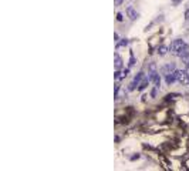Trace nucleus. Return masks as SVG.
<instances>
[{
    "label": "nucleus",
    "instance_id": "f257e3e1",
    "mask_svg": "<svg viewBox=\"0 0 189 171\" xmlns=\"http://www.w3.org/2000/svg\"><path fill=\"white\" fill-rule=\"evenodd\" d=\"M189 70H178L176 71V81H179L181 84H188L189 83Z\"/></svg>",
    "mask_w": 189,
    "mask_h": 171
},
{
    "label": "nucleus",
    "instance_id": "f03ea898",
    "mask_svg": "<svg viewBox=\"0 0 189 171\" xmlns=\"http://www.w3.org/2000/svg\"><path fill=\"white\" fill-rule=\"evenodd\" d=\"M184 44H185V42H184V40H181V39H176V40H173V42L171 43L169 51H171V53H175V54H176L178 50H179V49H181V47L184 46Z\"/></svg>",
    "mask_w": 189,
    "mask_h": 171
},
{
    "label": "nucleus",
    "instance_id": "7ed1b4c3",
    "mask_svg": "<svg viewBox=\"0 0 189 171\" xmlns=\"http://www.w3.org/2000/svg\"><path fill=\"white\" fill-rule=\"evenodd\" d=\"M175 70V63H166L165 66H162L161 67V74H164V76H166V74H169V73H172V71Z\"/></svg>",
    "mask_w": 189,
    "mask_h": 171
},
{
    "label": "nucleus",
    "instance_id": "20e7f679",
    "mask_svg": "<svg viewBox=\"0 0 189 171\" xmlns=\"http://www.w3.org/2000/svg\"><path fill=\"white\" fill-rule=\"evenodd\" d=\"M176 56H178V57H181V58H186L189 56V46L186 44V43L181 47V49H179V50H178Z\"/></svg>",
    "mask_w": 189,
    "mask_h": 171
},
{
    "label": "nucleus",
    "instance_id": "39448f33",
    "mask_svg": "<svg viewBox=\"0 0 189 171\" xmlns=\"http://www.w3.org/2000/svg\"><path fill=\"white\" fill-rule=\"evenodd\" d=\"M127 16L129 17L131 20H136L140 14H138V13L135 12V9L132 7V6H128V7H127Z\"/></svg>",
    "mask_w": 189,
    "mask_h": 171
},
{
    "label": "nucleus",
    "instance_id": "423d86ee",
    "mask_svg": "<svg viewBox=\"0 0 189 171\" xmlns=\"http://www.w3.org/2000/svg\"><path fill=\"white\" fill-rule=\"evenodd\" d=\"M176 80V71H172V73H169V74L165 76V81H166V84L168 86H171V84H173V81Z\"/></svg>",
    "mask_w": 189,
    "mask_h": 171
},
{
    "label": "nucleus",
    "instance_id": "0eeeda50",
    "mask_svg": "<svg viewBox=\"0 0 189 171\" xmlns=\"http://www.w3.org/2000/svg\"><path fill=\"white\" fill-rule=\"evenodd\" d=\"M149 81H151V80H149L148 77H144V80L141 81V84H140V87H138V90H140V91H142L144 88H147V86L149 84Z\"/></svg>",
    "mask_w": 189,
    "mask_h": 171
},
{
    "label": "nucleus",
    "instance_id": "6e6552de",
    "mask_svg": "<svg viewBox=\"0 0 189 171\" xmlns=\"http://www.w3.org/2000/svg\"><path fill=\"white\" fill-rule=\"evenodd\" d=\"M121 67H122V60H121V57H119L118 53H115V69L119 70Z\"/></svg>",
    "mask_w": 189,
    "mask_h": 171
},
{
    "label": "nucleus",
    "instance_id": "1a4fd4ad",
    "mask_svg": "<svg viewBox=\"0 0 189 171\" xmlns=\"http://www.w3.org/2000/svg\"><path fill=\"white\" fill-rule=\"evenodd\" d=\"M141 79H144V73H142V71H140V73H138V74H136L135 77H134V81H135L136 84H140Z\"/></svg>",
    "mask_w": 189,
    "mask_h": 171
},
{
    "label": "nucleus",
    "instance_id": "9d476101",
    "mask_svg": "<svg viewBox=\"0 0 189 171\" xmlns=\"http://www.w3.org/2000/svg\"><path fill=\"white\" fill-rule=\"evenodd\" d=\"M166 51H168V47H165V46L158 47V54L164 56V54H166Z\"/></svg>",
    "mask_w": 189,
    "mask_h": 171
},
{
    "label": "nucleus",
    "instance_id": "9b49d317",
    "mask_svg": "<svg viewBox=\"0 0 189 171\" xmlns=\"http://www.w3.org/2000/svg\"><path fill=\"white\" fill-rule=\"evenodd\" d=\"M154 83H155V87H159V86H161V77H159V74H156V77L154 79Z\"/></svg>",
    "mask_w": 189,
    "mask_h": 171
},
{
    "label": "nucleus",
    "instance_id": "f8f14e48",
    "mask_svg": "<svg viewBox=\"0 0 189 171\" xmlns=\"http://www.w3.org/2000/svg\"><path fill=\"white\" fill-rule=\"evenodd\" d=\"M135 64V58H134V56L131 54V58H129V66H134Z\"/></svg>",
    "mask_w": 189,
    "mask_h": 171
},
{
    "label": "nucleus",
    "instance_id": "ddd939ff",
    "mask_svg": "<svg viewBox=\"0 0 189 171\" xmlns=\"http://www.w3.org/2000/svg\"><path fill=\"white\" fill-rule=\"evenodd\" d=\"M117 20H118V21H122L124 20V17H122V14H121V13H117Z\"/></svg>",
    "mask_w": 189,
    "mask_h": 171
},
{
    "label": "nucleus",
    "instance_id": "4468645a",
    "mask_svg": "<svg viewBox=\"0 0 189 171\" xmlns=\"http://www.w3.org/2000/svg\"><path fill=\"white\" fill-rule=\"evenodd\" d=\"M122 2H124V0H114V4H115V6H121V4H122Z\"/></svg>",
    "mask_w": 189,
    "mask_h": 171
},
{
    "label": "nucleus",
    "instance_id": "2eb2a0df",
    "mask_svg": "<svg viewBox=\"0 0 189 171\" xmlns=\"http://www.w3.org/2000/svg\"><path fill=\"white\" fill-rule=\"evenodd\" d=\"M156 88H158V87H155V88H154V90L151 91V96H152V97H155V96H156Z\"/></svg>",
    "mask_w": 189,
    "mask_h": 171
},
{
    "label": "nucleus",
    "instance_id": "dca6fc26",
    "mask_svg": "<svg viewBox=\"0 0 189 171\" xmlns=\"http://www.w3.org/2000/svg\"><path fill=\"white\" fill-rule=\"evenodd\" d=\"M185 19H186V20H189V9L185 12Z\"/></svg>",
    "mask_w": 189,
    "mask_h": 171
},
{
    "label": "nucleus",
    "instance_id": "f3484780",
    "mask_svg": "<svg viewBox=\"0 0 189 171\" xmlns=\"http://www.w3.org/2000/svg\"><path fill=\"white\" fill-rule=\"evenodd\" d=\"M178 2H179V0H173V4H178Z\"/></svg>",
    "mask_w": 189,
    "mask_h": 171
},
{
    "label": "nucleus",
    "instance_id": "a211bd4d",
    "mask_svg": "<svg viewBox=\"0 0 189 171\" xmlns=\"http://www.w3.org/2000/svg\"><path fill=\"white\" fill-rule=\"evenodd\" d=\"M186 64H188V70H189V61H188V63H186Z\"/></svg>",
    "mask_w": 189,
    "mask_h": 171
}]
</instances>
